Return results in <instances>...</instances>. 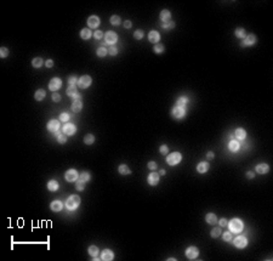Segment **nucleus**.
<instances>
[{
    "label": "nucleus",
    "instance_id": "obj_20",
    "mask_svg": "<svg viewBox=\"0 0 273 261\" xmlns=\"http://www.w3.org/2000/svg\"><path fill=\"white\" fill-rule=\"evenodd\" d=\"M160 21H163L164 23H166V22H170V18H171V12L169 11V10H163V11L160 12Z\"/></svg>",
    "mask_w": 273,
    "mask_h": 261
},
{
    "label": "nucleus",
    "instance_id": "obj_33",
    "mask_svg": "<svg viewBox=\"0 0 273 261\" xmlns=\"http://www.w3.org/2000/svg\"><path fill=\"white\" fill-rule=\"evenodd\" d=\"M94 142H95V136L92 134H87L84 137V143H85V145H92Z\"/></svg>",
    "mask_w": 273,
    "mask_h": 261
},
{
    "label": "nucleus",
    "instance_id": "obj_55",
    "mask_svg": "<svg viewBox=\"0 0 273 261\" xmlns=\"http://www.w3.org/2000/svg\"><path fill=\"white\" fill-rule=\"evenodd\" d=\"M45 66H46L48 68H51V67L54 66V61H52V60H48V61L45 62Z\"/></svg>",
    "mask_w": 273,
    "mask_h": 261
},
{
    "label": "nucleus",
    "instance_id": "obj_59",
    "mask_svg": "<svg viewBox=\"0 0 273 261\" xmlns=\"http://www.w3.org/2000/svg\"><path fill=\"white\" fill-rule=\"evenodd\" d=\"M159 175H165V170H164V169L159 170Z\"/></svg>",
    "mask_w": 273,
    "mask_h": 261
},
{
    "label": "nucleus",
    "instance_id": "obj_48",
    "mask_svg": "<svg viewBox=\"0 0 273 261\" xmlns=\"http://www.w3.org/2000/svg\"><path fill=\"white\" fill-rule=\"evenodd\" d=\"M78 78H76L75 75H73V76H69L68 78V83L70 84V85H75V84H78Z\"/></svg>",
    "mask_w": 273,
    "mask_h": 261
},
{
    "label": "nucleus",
    "instance_id": "obj_38",
    "mask_svg": "<svg viewBox=\"0 0 273 261\" xmlns=\"http://www.w3.org/2000/svg\"><path fill=\"white\" fill-rule=\"evenodd\" d=\"M234 34H235L237 38H245V29L244 28H237Z\"/></svg>",
    "mask_w": 273,
    "mask_h": 261
},
{
    "label": "nucleus",
    "instance_id": "obj_52",
    "mask_svg": "<svg viewBox=\"0 0 273 261\" xmlns=\"http://www.w3.org/2000/svg\"><path fill=\"white\" fill-rule=\"evenodd\" d=\"M147 166H148L149 170H156V169H157V163L156 162H149L147 164Z\"/></svg>",
    "mask_w": 273,
    "mask_h": 261
},
{
    "label": "nucleus",
    "instance_id": "obj_27",
    "mask_svg": "<svg viewBox=\"0 0 273 261\" xmlns=\"http://www.w3.org/2000/svg\"><path fill=\"white\" fill-rule=\"evenodd\" d=\"M45 96H46V93H45V90L43 89H39L35 91V95H34V99L37 100V101H43L45 99Z\"/></svg>",
    "mask_w": 273,
    "mask_h": 261
},
{
    "label": "nucleus",
    "instance_id": "obj_44",
    "mask_svg": "<svg viewBox=\"0 0 273 261\" xmlns=\"http://www.w3.org/2000/svg\"><path fill=\"white\" fill-rule=\"evenodd\" d=\"M69 114L68 113H61L60 114V121H63V123H67V121H69Z\"/></svg>",
    "mask_w": 273,
    "mask_h": 261
},
{
    "label": "nucleus",
    "instance_id": "obj_16",
    "mask_svg": "<svg viewBox=\"0 0 273 261\" xmlns=\"http://www.w3.org/2000/svg\"><path fill=\"white\" fill-rule=\"evenodd\" d=\"M100 18L97 16H90L87 18V25H89V28H97L100 25Z\"/></svg>",
    "mask_w": 273,
    "mask_h": 261
},
{
    "label": "nucleus",
    "instance_id": "obj_50",
    "mask_svg": "<svg viewBox=\"0 0 273 261\" xmlns=\"http://www.w3.org/2000/svg\"><path fill=\"white\" fill-rule=\"evenodd\" d=\"M159 151H160V153L163 156H166V153L169 152V148H168L166 145H163V146H160V148H159Z\"/></svg>",
    "mask_w": 273,
    "mask_h": 261
},
{
    "label": "nucleus",
    "instance_id": "obj_40",
    "mask_svg": "<svg viewBox=\"0 0 273 261\" xmlns=\"http://www.w3.org/2000/svg\"><path fill=\"white\" fill-rule=\"evenodd\" d=\"M143 35H145L143 30H142V29H138V30H135V33H133V38L137 39V40H140V39L143 38Z\"/></svg>",
    "mask_w": 273,
    "mask_h": 261
},
{
    "label": "nucleus",
    "instance_id": "obj_19",
    "mask_svg": "<svg viewBox=\"0 0 273 261\" xmlns=\"http://www.w3.org/2000/svg\"><path fill=\"white\" fill-rule=\"evenodd\" d=\"M62 207H63V204H62V202H61V201H54L52 203L50 204V209L52 211H55V213L62 210Z\"/></svg>",
    "mask_w": 273,
    "mask_h": 261
},
{
    "label": "nucleus",
    "instance_id": "obj_6",
    "mask_svg": "<svg viewBox=\"0 0 273 261\" xmlns=\"http://www.w3.org/2000/svg\"><path fill=\"white\" fill-rule=\"evenodd\" d=\"M171 114L175 119H182L184 115H186V109L183 108V107H174L172 111H171Z\"/></svg>",
    "mask_w": 273,
    "mask_h": 261
},
{
    "label": "nucleus",
    "instance_id": "obj_32",
    "mask_svg": "<svg viewBox=\"0 0 273 261\" xmlns=\"http://www.w3.org/2000/svg\"><path fill=\"white\" fill-rule=\"evenodd\" d=\"M43 58L42 57H35L33 61H32V64H33V67L34 68H40L43 66Z\"/></svg>",
    "mask_w": 273,
    "mask_h": 261
},
{
    "label": "nucleus",
    "instance_id": "obj_45",
    "mask_svg": "<svg viewBox=\"0 0 273 261\" xmlns=\"http://www.w3.org/2000/svg\"><path fill=\"white\" fill-rule=\"evenodd\" d=\"M162 27H163L164 29H172V28L175 27V22H172V21H170V22H166V23L162 24Z\"/></svg>",
    "mask_w": 273,
    "mask_h": 261
},
{
    "label": "nucleus",
    "instance_id": "obj_54",
    "mask_svg": "<svg viewBox=\"0 0 273 261\" xmlns=\"http://www.w3.org/2000/svg\"><path fill=\"white\" fill-rule=\"evenodd\" d=\"M219 223H220V226H221V227H226V226H227V223H228V222H227V220H226V219L223 217V219H221V220H220V221H219Z\"/></svg>",
    "mask_w": 273,
    "mask_h": 261
},
{
    "label": "nucleus",
    "instance_id": "obj_35",
    "mask_svg": "<svg viewBox=\"0 0 273 261\" xmlns=\"http://www.w3.org/2000/svg\"><path fill=\"white\" fill-rule=\"evenodd\" d=\"M109 21H111V24H112V25H119V24H120V17L118 16V15H113Z\"/></svg>",
    "mask_w": 273,
    "mask_h": 261
},
{
    "label": "nucleus",
    "instance_id": "obj_11",
    "mask_svg": "<svg viewBox=\"0 0 273 261\" xmlns=\"http://www.w3.org/2000/svg\"><path fill=\"white\" fill-rule=\"evenodd\" d=\"M105 39H106V43L108 44H115L118 42V34L115 32H113V30H109V32H107L105 34Z\"/></svg>",
    "mask_w": 273,
    "mask_h": 261
},
{
    "label": "nucleus",
    "instance_id": "obj_34",
    "mask_svg": "<svg viewBox=\"0 0 273 261\" xmlns=\"http://www.w3.org/2000/svg\"><path fill=\"white\" fill-rule=\"evenodd\" d=\"M90 178H91L90 174H89V172H86V171L81 172L80 175H79V180H80V181H83V182H89V181H90Z\"/></svg>",
    "mask_w": 273,
    "mask_h": 261
},
{
    "label": "nucleus",
    "instance_id": "obj_24",
    "mask_svg": "<svg viewBox=\"0 0 273 261\" xmlns=\"http://www.w3.org/2000/svg\"><path fill=\"white\" fill-rule=\"evenodd\" d=\"M234 136H235V139H238V140H244L246 137V131L244 129H241V127H238V129L234 131Z\"/></svg>",
    "mask_w": 273,
    "mask_h": 261
},
{
    "label": "nucleus",
    "instance_id": "obj_10",
    "mask_svg": "<svg viewBox=\"0 0 273 261\" xmlns=\"http://www.w3.org/2000/svg\"><path fill=\"white\" fill-rule=\"evenodd\" d=\"M256 35L255 34H249L248 37H245L244 40H243V43H241V46H252V45H255L256 44Z\"/></svg>",
    "mask_w": 273,
    "mask_h": 261
},
{
    "label": "nucleus",
    "instance_id": "obj_42",
    "mask_svg": "<svg viewBox=\"0 0 273 261\" xmlns=\"http://www.w3.org/2000/svg\"><path fill=\"white\" fill-rule=\"evenodd\" d=\"M9 49H6V48H1L0 49V57L1 58H6L7 56H9Z\"/></svg>",
    "mask_w": 273,
    "mask_h": 261
},
{
    "label": "nucleus",
    "instance_id": "obj_18",
    "mask_svg": "<svg viewBox=\"0 0 273 261\" xmlns=\"http://www.w3.org/2000/svg\"><path fill=\"white\" fill-rule=\"evenodd\" d=\"M255 170L257 174H261V175H264V174H267L270 171V166L268 164H266V163H261V164H257Z\"/></svg>",
    "mask_w": 273,
    "mask_h": 261
},
{
    "label": "nucleus",
    "instance_id": "obj_31",
    "mask_svg": "<svg viewBox=\"0 0 273 261\" xmlns=\"http://www.w3.org/2000/svg\"><path fill=\"white\" fill-rule=\"evenodd\" d=\"M99 253H100V249L99 247H96V245H91V247H89V254L91 255V256H99Z\"/></svg>",
    "mask_w": 273,
    "mask_h": 261
},
{
    "label": "nucleus",
    "instance_id": "obj_3",
    "mask_svg": "<svg viewBox=\"0 0 273 261\" xmlns=\"http://www.w3.org/2000/svg\"><path fill=\"white\" fill-rule=\"evenodd\" d=\"M181 160H182V154H181L180 152H172V153H170V154L166 157L168 164L171 165V166L177 165Z\"/></svg>",
    "mask_w": 273,
    "mask_h": 261
},
{
    "label": "nucleus",
    "instance_id": "obj_22",
    "mask_svg": "<svg viewBox=\"0 0 273 261\" xmlns=\"http://www.w3.org/2000/svg\"><path fill=\"white\" fill-rule=\"evenodd\" d=\"M209 163L208 162H202V163H199V164L197 165V170L198 172L200 174H204V172H207L209 170Z\"/></svg>",
    "mask_w": 273,
    "mask_h": 261
},
{
    "label": "nucleus",
    "instance_id": "obj_43",
    "mask_svg": "<svg viewBox=\"0 0 273 261\" xmlns=\"http://www.w3.org/2000/svg\"><path fill=\"white\" fill-rule=\"evenodd\" d=\"M75 188H76L78 191H84V188H85V182L78 180V181H76V183H75Z\"/></svg>",
    "mask_w": 273,
    "mask_h": 261
},
{
    "label": "nucleus",
    "instance_id": "obj_49",
    "mask_svg": "<svg viewBox=\"0 0 273 261\" xmlns=\"http://www.w3.org/2000/svg\"><path fill=\"white\" fill-rule=\"evenodd\" d=\"M108 54H109L111 56H115L118 54V49L115 46H111L109 49H108Z\"/></svg>",
    "mask_w": 273,
    "mask_h": 261
},
{
    "label": "nucleus",
    "instance_id": "obj_56",
    "mask_svg": "<svg viewBox=\"0 0 273 261\" xmlns=\"http://www.w3.org/2000/svg\"><path fill=\"white\" fill-rule=\"evenodd\" d=\"M131 25H132V23H131L130 21H125V22H124V27L127 28V29H129V28H131Z\"/></svg>",
    "mask_w": 273,
    "mask_h": 261
},
{
    "label": "nucleus",
    "instance_id": "obj_14",
    "mask_svg": "<svg viewBox=\"0 0 273 261\" xmlns=\"http://www.w3.org/2000/svg\"><path fill=\"white\" fill-rule=\"evenodd\" d=\"M101 259L103 261H112L114 259V254H113L112 250L105 249V250H102V253H101Z\"/></svg>",
    "mask_w": 273,
    "mask_h": 261
},
{
    "label": "nucleus",
    "instance_id": "obj_5",
    "mask_svg": "<svg viewBox=\"0 0 273 261\" xmlns=\"http://www.w3.org/2000/svg\"><path fill=\"white\" fill-rule=\"evenodd\" d=\"M91 83H92V78L90 75H83L78 80V85L80 89H87L91 85Z\"/></svg>",
    "mask_w": 273,
    "mask_h": 261
},
{
    "label": "nucleus",
    "instance_id": "obj_26",
    "mask_svg": "<svg viewBox=\"0 0 273 261\" xmlns=\"http://www.w3.org/2000/svg\"><path fill=\"white\" fill-rule=\"evenodd\" d=\"M48 190L51 191V192H55L58 190V182L56 180H50L48 182Z\"/></svg>",
    "mask_w": 273,
    "mask_h": 261
},
{
    "label": "nucleus",
    "instance_id": "obj_53",
    "mask_svg": "<svg viewBox=\"0 0 273 261\" xmlns=\"http://www.w3.org/2000/svg\"><path fill=\"white\" fill-rule=\"evenodd\" d=\"M52 101L54 102H60L61 101V95L57 94V93H54L52 94Z\"/></svg>",
    "mask_w": 273,
    "mask_h": 261
},
{
    "label": "nucleus",
    "instance_id": "obj_41",
    "mask_svg": "<svg viewBox=\"0 0 273 261\" xmlns=\"http://www.w3.org/2000/svg\"><path fill=\"white\" fill-rule=\"evenodd\" d=\"M210 234H211V237L213 238H216V237H219L220 234H221V228H213L211 229V232H210Z\"/></svg>",
    "mask_w": 273,
    "mask_h": 261
},
{
    "label": "nucleus",
    "instance_id": "obj_7",
    "mask_svg": "<svg viewBox=\"0 0 273 261\" xmlns=\"http://www.w3.org/2000/svg\"><path fill=\"white\" fill-rule=\"evenodd\" d=\"M62 131L67 136H73L75 134V131H76V127H75L74 124H72V123H66V124L63 125V127H62Z\"/></svg>",
    "mask_w": 273,
    "mask_h": 261
},
{
    "label": "nucleus",
    "instance_id": "obj_2",
    "mask_svg": "<svg viewBox=\"0 0 273 261\" xmlns=\"http://www.w3.org/2000/svg\"><path fill=\"white\" fill-rule=\"evenodd\" d=\"M79 205H80V197L76 196V194H72L66 201V208L68 210H75Z\"/></svg>",
    "mask_w": 273,
    "mask_h": 261
},
{
    "label": "nucleus",
    "instance_id": "obj_21",
    "mask_svg": "<svg viewBox=\"0 0 273 261\" xmlns=\"http://www.w3.org/2000/svg\"><path fill=\"white\" fill-rule=\"evenodd\" d=\"M205 221L209 225H216V222H217V216H216L214 213H209V214H207V216H205Z\"/></svg>",
    "mask_w": 273,
    "mask_h": 261
},
{
    "label": "nucleus",
    "instance_id": "obj_58",
    "mask_svg": "<svg viewBox=\"0 0 273 261\" xmlns=\"http://www.w3.org/2000/svg\"><path fill=\"white\" fill-rule=\"evenodd\" d=\"M207 157L209 158V159H211V158H214V153H213V152H209L208 154H207Z\"/></svg>",
    "mask_w": 273,
    "mask_h": 261
},
{
    "label": "nucleus",
    "instance_id": "obj_15",
    "mask_svg": "<svg viewBox=\"0 0 273 261\" xmlns=\"http://www.w3.org/2000/svg\"><path fill=\"white\" fill-rule=\"evenodd\" d=\"M148 40L153 44H158L159 40H160V34H159L157 30H151L148 34Z\"/></svg>",
    "mask_w": 273,
    "mask_h": 261
},
{
    "label": "nucleus",
    "instance_id": "obj_28",
    "mask_svg": "<svg viewBox=\"0 0 273 261\" xmlns=\"http://www.w3.org/2000/svg\"><path fill=\"white\" fill-rule=\"evenodd\" d=\"M228 148H229L231 152H238V150H239V142H238V141H234V140L229 141Z\"/></svg>",
    "mask_w": 273,
    "mask_h": 261
},
{
    "label": "nucleus",
    "instance_id": "obj_37",
    "mask_svg": "<svg viewBox=\"0 0 273 261\" xmlns=\"http://www.w3.org/2000/svg\"><path fill=\"white\" fill-rule=\"evenodd\" d=\"M97 56H99V57H105V56H107V54H108V50L106 49V48H103V46H102V48H99V49H97Z\"/></svg>",
    "mask_w": 273,
    "mask_h": 261
},
{
    "label": "nucleus",
    "instance_id": "obj_57",
    "mask_svg": "<svg viewBox=\"0 0 273 261\" xmlns=\"http://www.w3.org/2000/svg\"><path fill=\"white\" fill-rule=\"evenodd\" d=\"M246 177H248V178H252V177H254V172L248 171V172H246Z\"/></svg>",
    "mask_w": 273,
    "mask_h": 261
},
{
    "label": "nucleus",
    "instance_id": "obj_9",
    "mask_svg": "<svg viewBox=\"0 0 273 261\" xmlns=\"http://www.w3.org/2000/svg\"><path fill=\"white\" fill-rule=\"evenodd\" d=\"M199 255V249L197 247H189L187 248L186 250V256L189 259V260H195L198 258Z\"/></svg>",
    "mask_w": 273,
    "mask_h": 261
},
{
    "label": "nucleus",
    "instance_id": "obj_8",
    "mask_svg": "<svg viewBox=\"0 0 273 261\" xmlns=\"http://www.w3.org/2000/svg\"><path fill=\"white\" fill-rule=\"evenodd\" d=\"M61 86H62V80H61L60 78H52L50 80V83H49V89L51 91H57L61 89Z\"/></svg>",
    "mask_w": 273,
    "mask_h": 261
},
{
    "label": "nucleus",
    "instance_id": "obj_1",
    "mask_svg": "<svg viewBox=\"0 0 273 261\" xmlns=\"http://www.w3.org/2000/svg\"><path fill=\"white\" fill-rule=\"evenodd\" d=\"M227 225H228V228H229V231L232 233H240L241 231H243V228H244L243 221H241L240 219H237V217L232 219Z\"/></svg>",
    "mask_w": 273,
    "mask_h": 261
},
{
    "label": "nucleus",
    "instance_id": "obj_39",
    "mask_svg": "<svg viewBox=\"0 0 273 261\" xmlns=\"http://www.w3.org/2000/svg\"><path fill=\"white\" fill-rule=\"evenodd\" d=\"M153 50H154V52H156V54H163L164 52V46L162 44H156V45H154V48H153Z\"/></svg>",
    "mask_w": 273,
    "mask_h": 261
},
{
    "label": "nucleus",
    "instance_id": "obj_25",
    "mask_svg": "<svg viewBox=\"0 0 273 261\" xmlns=\"http://www.w3.org/2000/svg\"><path fill=\"white\" fill-rule=\"evenodd\" d=\"M91 35H92V33H91L90 28H83V29H81V32H80V37H81V39L87 40V39H90V38H91Z\"/></svg>",
    "mask_w": 273,
    "mask_h": 261
},
{
    "label": "nucleus",
    "instance_id": "obj_29",
    "mask_svg": "<svg viewBox=\"0 0 273 261\" xmlns=\"http://www.w3.org/2000/svg\"><path fill=\"white\" fill-rule=\"evenodd\" d=\"M118 171H119L121 175H129V174H131V170L129 169V166L126 164H121L118 168Z\"/></svg>",
    "mask_w": 273,
    "mask_h": 261
},
{
    "label": "nucleus",
    "instance_id": "obj_47",
    "mask_svg": "<svg viewBox=\"0 0 273 261\" xmlns=\"http://www.w3.org/2000/svg\"><path fill=\"white\" fill-rule=\"evenodd\" d=\"M57 141L60 142V143H66L67 142V135H64V134H60L58 136H57Z\"/></svg>",
    "mask_w": 273,
    "mask_h": 261
},
{
    "label": "nucleus",
    "instance_id": "obj_46",
    "mask_svg": "<svg viewBox=\"0 0 273 261\" xmlns=\"http://www.w3.org/2000/svg\"><path fill=\"white\" fill-rule=\"evenodd\" d=\"M222 237H223V240H226V242H231V240H232V232L231 231L225 232Z\"/></svg>",
    "mask_w": 273,
    "mask_h": 261
},
{
    "label": "nucleus",
    "instance_id": "obj_51",
    "mask_svg": "<svg viewBox=\"0 0 273 261\" xmlns=\"http://www.w3.org/2000/svg\"><path fill=\"white\" fill-rule=\"evenodd\" d=\"M102 37H103V33L101 32V30H96V32L94 33V38L96 39V40H99V39H101Z\"/></svg>",
    "mask_w": 273,
    "mask_h": 261
},
{
    "label": "nucleus",
    "instance_id": "obj_30",
    "mask_svg": "<svg viewBox=\"0 0 273 261\" xmlns=\"http://www.w3.org/2000/svg\"><path fill=\"white\" fill-rule=\"evenodd\" d=\"M67 95L68 96H70V97H73V96H75L76 94H78V90H76V86L75 85H69V88L67 89Z\"/></svg>",
    "mask_w": 273,
    "mask_h": 261
},
{
    "label": "nucleus",
    "instance_id": "obj_36",
    "mask_svg": "<svg viewBox=\"0 0 273 261\" xmlns=\"http://www.w3.org/2000/svg\"><path fill=\"white\" fill-rule=\"evenodd\" d=\"M187 102H188V99H187V97L182 96V97H180V99L177 100L176 106H178V107H183V106H186V105H187Z\"/></svg>",
    "mask_w": 273,
    "mask_h": 261
},
{
    "label": "nucleus",
    "instance_id": "obj_13",
    "mask_svg": "<svg viewBox=\"0 0 273 261\" xmlns=\"http://www.w3.org/2000/svg\"><path fill=\"white\" fill-rule=\"evenodd\" d=\"M147 181H148V183L151 186H157L158 183H159V174H157V172H151L148 175V178H147Z\"/></svg>",
    "mask_w": 273,
    "mask_h": 261
},
{
    "label": "nucleus",
    "instance_id": "obj_12",
    "mask_svg": "<svg viewBox=\"0 0 273 261\" xmlns=\"http://www.w3.org/2000/svg\"><path fill=\"white\" fill-rule=\"evenodd\" d=\"M246 245H248V239L243 236H239L234 239V247L238 249H244Z\"/></svg>",
    "mask_w": 273,
    "mask_h": 261
},
{
    "label": "nucleus",
    "instance_id": "obj_23",
    "mask_svg": "<svg viewBox=\"0 0 273 261\" xmlns=\"http://www.w3.org/2000/svg\"><path fill=\"white\" fill-rule=\"evenodd\" d=\"M83 109V102L80 100H76V101H73V103H72V111L75 112V113H78Z\"/></svg>",
    "mask_w": 273,
    "mask_h": 261
},
{
    "label": "nucleus",
    "instance_id": "obj_4",
    "mask_svg": "<svg viewBox=\"0 0 273 261\" xmlns=\"http://www.w3.org/2000/svg\"><path fill=\"white\" fill-rule=\"evenodd\" d=\"M78 177H79V175L75 169H69V170H67L64 174V178L67 182H75L78 180Z\"/></svg>",
    "mask_w": 273,
    "mask_h": 261
},
{
    "label": "nucleus",
    "instance_id": "obj_17",
    "mask_svg": "<svg viewBox=\"0 0 273 261\" xmlns=\"http://www.w3.org/2000/svg\"><path fill=\"white\" fill-rule=\"evenodd\" d=\"M46 127H48V130L49 131H51V132H56L58 129H60V121L58 120H55V119H52V120H50L49 123H48V125H46Z\"/></svg>",
    "mask_w": 273,
    "mask_h": 261
}]
</instances>
